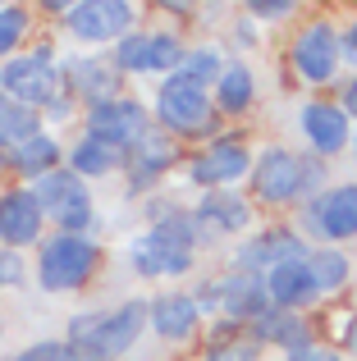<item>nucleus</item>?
<instances>
[{
    "label": "nucleus",
    "instance_id": "9",
    "mask_svg": "<svg viewBox=\"0 0 357 361\" xmlns=\"http://www.w3.org/2000/svg\"><path fill=\"white\" fill-rule=\"evenodd\" d=\"M197 261H202L197 243L178 238V233H165V229H143L138 224L124 243V265L143 283H170V288H178L183 279L197 274Z\"/></svg>",
    "mask_w": 357,
    "mask_h": 361
},
{
    "label": "nucleus",
    "instance_id": "22",
    "mask_svg": "<svg viewBox=\"0 0 357 361\" xmlns=\"http://www.w3.org/2000/svg\"><path fill=\"white\" fill-rule=\"evenodd\" d=\"M211 101H215V115L224 123H238V119H252L261 106V73L248 55H229L224 73L215 78L211 87Z\"/></svg>",
    "mask_w": 357,
    "mask_h": 361
},
{
    "label": "nucleus",
    "instance_id": "8",
    "mask_svg": "<svg viewBox=\"0 0 357 361\" xmlns=\"http://www.w3.org/2000/svg\"><path fill=\"white\" fill-rule=\"evenodd\" d=\"M193 298L202 307L206 320H234V325H252L257 316L270 311L266 298V279L252 270H234V265H220L215 274H197L193 283Z\"/></svg>",
    "mask_w": 357,
    "mask_h": 361
},
{
    "label": "nucleus",
    "instance_id": "46",
    "mask_svg": "<svg viewBox=\"0 0 357 361\" xmlns=\"http://www.w3.org/2000/svg\"><path fill=\"white\" fill-rule=\"evenodd\" d=\"M266 361H279V357H266Z\"/></svg>",
    "mask_w": 357,
    "mask_h": 361
},
{
    "label": "nucleus",
    "instance_id": "4",
    "mask_svg": "<svg viewBox=\"0 0 357 361\" xmlns=\"http://www.w3.org/2000/svg\"><path fill=\"white\" fill-rule=\"evenodd\" d=\"M106 243L92 233H46L32 252V283L46 298H78L106 274Z\"/></svg>",
    "mask_w": 357,
    "mask_h": 361
},
{
    "label": "nucleus",
    "instance_id": "45",
    "mask_svg": "<svg viewBox=\"0 0 357 361\" xmlns=\"http://www.w3.org/2000/svg\"><path fill=\"white\" fill-rule=\"evenodd\" d=\"M170 361H193V357H170Z\"/></svg>",
    "mask_w": 357,
    "mask_h": 361
},
{
    "label": "nucleus",
    "instance_id": "5",
    "mask_svg": "<svg viewBox=\"0 0 357 361\" xmlns=\"http://www.w3.org/2000/svg\"><path fill=\"white\" fill-rule=\"evenodd\" d=\"M243 192L257 206V215L294 220V211L303 206V147L261 142L257 156H252V174L243 183Z\"/></svg>",
    "mask_w": 357,
    "mask_h": 361
},
{
    "label": "nucleus",
    "instance_id": "11",
    "mask_svg": "<svg viewBox=\"0 0 357 361\" xmlns=\"http://www.w3.org/2000/svg\"><path fill=\"white\" fill-rule=\"evenodd\" d=\"M294 229L312 247H349L357 243V178H334L321 197L294 211Z\"/></svg>",
    "mask_w": 357,
    "mask_h": 361
},
{
    "label": "nucleus",
    "instance_id": "36",
    "mask_svg": "<svg viewBox=\"0 0 357 361\" xmlns=\"http://www.w3.org/2000/svg\"><path fill=\"white\" fill-rule=\"evenodd\" d=\"M229 55H243V51H252V46H261V23L257 18H248L238 9V14H229Z\"/></svg>",
    "mask_w": 357,
    "mask_h": 361
},
{
    "label": "nucleus",
    "instance_id": "27",
    "mask_svg": "<svg viewBox=\"0 0 357 361\" xmlns=\"http://www.w3.org/2000/svg\"><path fill=\"white\" fill-rule=\"evenodd\" d=\"M307 270H312L316 293H321V307H325V302L344 298V293L353 288L357 265H353L349 247H312V256H307Z\"/></svg>",
    "mask_w": 357,
    "mask_h": 361
},
{
    "label": "nucleus",
    "instance_id": "15",
    "mask_svg": "<svg viewBox=\"0 0 357 361\" xmlns=\"http://www.w3.org/2000/svg\"><path fill=\"white\" fill-rule=\"evenodd\" d=\"M133 27H143V9L133 0H73L64 14L60 32L73 46H115L119 37H128Z\"/></svg>",
    "mask_w": 357,
    "mask_h": 361
},
{
    "label": "nucleus",
    "instance_id": "19",
    "mask_svg": "<svg viewBox=\"0 0 357 361\" xmlns=\"http://www.w3.org/2000/svg\"><path fill=\"white\" fill-rule=\"evenodd\" d=\"M152 128H156V123H152V106H147L138 92H124V97H115V101L87 106V110H83V123H78V133H92V137L110 142V147L124 151V156Z\"/></svg>",
    "mask_w": 357,
    "mask_h": 361
},
{
    "label": "nucleus",
    "instance_id": "44",
    "mask_svg": "<svg viewBox=\"0 0 357 361\" xmlns=\"http://www.w3.org/2000/svg\"><path fill=\"white\" fill-rule=\"evenodd\" d=\"M0 338H5V316H0Z\"/></svg>",
    "mask_w": 357,
    "mask_h": 361
},
{
    "label": "nucleus",
    "instance_id": "18",
    "mask_svg": "<svg viewBox=\"0 0 357 361\" xmlns=\"http://www.w3.org/2000/svg\"><path fill=\"white\" fill-rule=\"evenodd\" d=\"M248 329H252V338L266 348V357H279V361H307L325 343L316 311H279V307H270L266 316H257Z\"/></svg>",
    "mask_w": 357,
    "mask_h": 361
},
{
    "label": "nucleus",
    "instance_id": "38",
    "mask_svg": "<svg viewBox=\"0 0 357 361\" xmlns=\"http://www.w3.org/2000/svg\"><path fill=\"white\" fill-rule=\"evenodd\" d=\"M330 183H334V169L325 165V160H316V156H307V151H303V202L321 197Z\"/></svg>",
    "mask_w": 357,
    "mask_h": 361
},
{
    "label": "nucleus",
    "instance_id": "10",
    "mask_svg": "<svg viewBox=\"0 0 357 361\" xmlns=\"http://www.w3.org/2000/svg\"><path fill=\"white\" fill-rule=\"evenodd\" d=\"M261 224L257 206L248 202L243 188H215V192L193 197V233L197 252H229L238 238H248Z\"/></svg>",
    "mask_w": 357,
    "mask_h": 361
},
{
    "label": "nucleus",
    "instance_id": "43",
    "mask_svg": "<svg viewBox=\"0 0 357 361\" xmlns=\"http://www.w3.org/2000/svg\"><path fill=\"white\" fill-rule=\"evenodd\" d=\"M0 256H5V252H0ZM0 298H5V279H0Z\"/></svg>",
    "mask_w": 357,
    "mask_h": 361
},
{
    "label": "nucleus",
    "instance_id": "26",
    "mask_svg": "<svg viewBox=\"0 0 357 361\" xmlns=\"http://www.w3.org/2000/svg\"><path fill=\"white\" fill-rule=\"evenodd\" d=\"M261 279H266L270 307H279V311H316L321 307V293H316V279L307 270V261H284L275 270H266Z\"/></svg>",
    "mask_w": 357,
    "mask_h": 361
},
{
    "label": "nucleus",
    "instance_id": "2",
    "mask_svg": "<svg viewBox=\"0 0 357 361\" xmlns=\"http://www.w3.org/2000/svg\"><path fill=\"white\" fill-rule=\"evenodd\" d=\"M284 64H289V92H312L325 97L344 82V51H339V18L316 9L303 14L289 27L284 42Z\"/></svg>",
    "mask_w": 357,
    "mask_h": 361
},
{
    "label": "nucleus",
    "instance_id": "31",
    "mask_svg": "<svg viewBox=\"0 0 357 361\" xmlns=\"http://www.w3.org/2000/svg\"><path fill=\"white\" fill-rule=\"evenodd\" d=\"M188 42L193 37L174 23H156L152 27V73L156 78H170V73L183 69V55H188Z\"/></svg>",
    "mask_w": 357,
    "mask_h": 361
},
{
    "label": "nucleus",
    "instance_id": "33",
    "mask_svg": "<svg viewBox=\"0 0 357 361\" xmlns=\"http://www.w3.org/2000/svg\"><path fill=\"white\" fill-rule=\"evenodd\" d=\"M321 334H325V343H330V348H339V353H344V361H357V307L330 311L325 325H321Z\"/></svg>",
    "mask_w": 357,
    "mask_h": 361
},
{
    "label": "nucleus",
    "instance_id": "32",
    "mask_svg": "<svg viewBox=\"0 0 357 361\" xmlns=\"http://www.w3.org/2000/svg\"><path fill=\"white\" fill-rule=\"evenodd\" d=\"M46 123L37 110H28V106H14V101H0V156L5 151H14L18 142H28V137H37Z\"/></svg>",
    "mask_w": 357,
    "mask_h": 361
},
{
    "label": "nucleus",
    "instance_id": "12",
    "mask_svg": "<svg viewBox=\"0 0 357 361\" xmlns=\"http://www.w3.org/2000/svg\"><path fill=\"white\" fill-rule=\"evenodd\" d=\"M32 197L42 202V215L55 233H92L101 229V206L92 183H83L69 165H60L55 174H46L42 183H32Z\"/></svg>",
    "mask_w": 357,
    "mask_h": 361
},
{
    "label": "nucleus",
    "instance_id": "39",
    "mask_svg": "<svg viewBox=\"0 0 357 361\" xmlns=\"http://www.w3.org/2000/svg\"><path fill=\"white\" fill-rule=\"evenodd\" d=\"M339 51H344V73H357V9L339 23Z\"/></svg>",
    "mask_w": 357,
    "mask_h": 361
},
{
    "label": "nucleus",
    "instance_id": "21",
    "mask_svg": "<svg viewBox=\"0 0 357 361\" xmlns=\"http://www.w3.org/2000/svg\"><path fill=\"white\" fill-rule=\"evenodd\" d=\"M60 69H64V92H69L83 110L101 106V101H115V97L128 92V82L115 73V64H110L106 51H64Z\"/></svg>",
    "mask_w": 357,
    "mask_h": 361
},
{
    "label": "nucleus",
    "instance_id": "29",
    "mask_svg": "<svg viewBox=\"0 0 357 361\" xmlns=\"http://www.w3.org/2000/svg\"><path fill=\"white\" fill-rule=\"evenodd\" d=\"M42 32V18L32 5H0V64L28 51V42Z\"/></svg>",
    "mask_w": 357,
    "mask_h": 361
},
{
    "label": "nucleus",
    "instance_id": "7",
    "mask_svg": "<svg viewBox=\"0 0 357 361\" xmlns=\"http://www.w3.org/2000/svg\"><path fill=\"white\" fill-rule=\"evenodd\" d=\"M252 133L248 128H224L220 137H211L206 147L188 151L178 178L188 183V192H215V188H243L252 174Z\"/></svg>",
    "mask_w": 357,
    "mask_h": 361
},
{
    "label": "nucleus",
    "instance_id": "6",
    "mask_svg": "<svg viewBox=\"0 0 357 361\" xmlns=\"http://www.w3.org/2000/svg\"><path fill=\"white\" fill-rule=\"evenodd\" d=\"M64 46L55 42V37L37 32L32 42H28V51H18L14 60L0 64V92H5V101H14V106H28L42 115L46 106H51L55 97H64Z\"/></svg>",
    "mask_w": 357,
    "mask_h": 361
},
{
    "label": "nucleus",
    "instance_id": "42",
    "mask_svg": "<svg viewBox=\"0 0 357 361\" xmlns=\"http://www.w3.org/2000/svg\"><path fill=\"white\" fill-rule=\"evenodd\" d=\"M0 178H9V174H5V156H0Z\"/></svg>",
    "mask_w": 357,
    "mask_h": 361
},
{
    "label": "nucleus",
    "instance_id": "3",
    "mask_svg": "<svg viewBox=\"0 0 357 361\" xmlns=\"http://www.w3.org/2000/svg\"><path fill=\"white\" fill-rule=\"evenodd\" d=\"M147 106H152V123L165 133V137H174L183 151L206 147L211 137H220V133L229 128V123L215 115L211 87L193 82L188 73L156 78V82H152V97H147Z\"/></svg>",
    "mask_w": 357,
    "mask_h": 361
},
{
    "label": "nucleus",
    "instance_id": "25",
    "mask_svg": "<svg viewBox=\"0 0 357 361\" xmlns=\"http://www.w3.org/2000/svg\"><path fill=\"white\" fill-rule=\"evenodd\" d=\"M193 361H266V348L252 338L248 325L206 320V334H202V343L193 348Z\"/></svg>",
    "mask_w": 357,
    "mask_h": 361
},
{
    "label": "nucleus",
    "instance_id": "24",
    "mask_svg": "<svg viewBox=\"0 0 357 361\" xmlns=\"http://www.w3.org/2000/svg\"><path fill=\"white\" fill-rule=\"evenodd\" d=\"M64 165L83 183H110V178H124V151H115L110 142L92 137V133H73L64 142Z\"/></svg>",
    "mask_w": 357,
    "mask_h": 361
},
{
    "label": "nucleus",
    "instance_id": "13",
    "mask_svg": "<svg viewBox=\"0 0 357 361\" xmlns=\"http://www.w3.org/2000/svg\"><path fill=\"white\" fill-rule=\"evenodd\" d=\"M147 334L174 357H193L206 334V316L197 307L193 288H161L147 298Z\"/></svg>",
    "mask_w": 357,
    "mask_h": 361
},
{
    "label": "nucleus",
    "instance_id": "47",
    "mask_svg": "<svg viewBox=\"0 0 357 361\" xmlns=\"http://www.w3.org/2000/svg\"><path fill=\"white\" fill-rule=\"evenodd\" d=\"M0 101H5V92H0Z\"/></svg>",
    "mask_w": 357,
    "mask_h": 361
},
{
    "label": "nucleus",
    "instance_id": "17",
    "mask_svg": "<svg viewBox=\"0 0 357 361\" xmlns=\"http://www.w3.org/2000/svg\"><path fill=\"white\" fill-rule=\"evenodd\" d=\"M298 142L307 156L334 165L353 147V115L334 97H307L298 106Z\"/></svg>",
    "mask_w": 357,
    "mask_h": 361
},
{
    "label": "nucleus",
    "instance_id": "14",
    "mask_svg": "<svg viewBox=\"0 0 357 361\" xmlns=\"http://www.w3.org/2000/svg\"><path fill=\"white\" fill-rule=\"evenodd\" d=\"M312 256V243L294 229V220H261L248 238H238L224 252V265L234 270H252V274H266L284 261H307Z\"/></svg>",
    "mask_w": 357,
    "mask_h": 361
},
{
    "label": "nucleus",
    "instance_id": "34",
    "mask_svg": "<svg viewBox=\"0 0 357 361\" xmlns=\"http://www.w3.org/2000/svg\"><path fill=\"white\" fill-rule=\"evenodd\" d=\"M238 9H243L248 18H257L261 27H279V23L294 27L298 14H303V5H298V0H243Z\"/></svg>",
    "mask_w": 357,
    "mask_h": 361
},
{
    "label": "nucleus",
    "instance_id": "20",
    "mask_svg": "<svg viewBox=\"0 0 357 361\" xmlns=\"http://www.w3.org/2000/svg\"><path fill=\"white\" fill-rule=\"evenodd\" d=\"M46 233H51V224H46L42 202L32 197V188L28 183H5L0 188V252L32 256Z\"/></svg>",
    "mask_w": 357,
    "mask_h": 361
},
{
    "label": "nucleus",
    "instance_id": "40",
    "mask_svg": "<svg viewBox=\"0 0 357 361\" xmlns=\"http://www.w3.org/2000/svg\"><path fill=\"white\" fill-rule=\"evenodd\" d=\"M334 101H339V106L353 115V123H357V73H344V82L334 87Z\"/></svg>",
    "mask_w": 357,
    "mask_h": 361
},
{
    "label": "nucleus",
    "instance_id": "28",
    "mask_svg": "<svg viewBox=\"0 0 357 361\" xmlns=\"http://www.w3.org/2000/svg\"><path fill=\"white\" fill-rule=\"evenodd\" d=\"M110 64H115V73L124 82H143V78H156L152 73V27H133L128 37H119L115 46H110Z\"/></svg>",
    "mask_w": 357,
    "mask_h": 361
},
{
    "label": "nucleus",
    "instance_id": "35",
    "mask_svg": "<svg viewBox=\"0 0 357 361\" xmlns=\"http://www.w3.org/2000/svg\"><path fill=\"white\" fill-rule=\"evenodd\" d=\"M5 361H78L69 343H64V334H42V338H28L18 353H9Z\"/></svg>",
    "mask_w": 357,
    "mask_h": 361
},
{
    "label": "nucleus",
    "instance_id": "30",
    "mask_svg": "<svg viewBox=\"0 0 357 361\" xmlns=\"http://www.w3.org/2000/svg\"><path fill=\"white\" fill-rule=\"evenodd\" d=\"M224 64H229V46H224L220 37H197V42H188V55H183V69L178 73H188V78L202 82V87H215Z\"/></svg>",
    "mask_w": 357,
    "mask_h": 361
},
{
    "label": "nucleus",
    "instance_id": "16",
    "mask_svg": "<svg viewBox=\"0 0 357 361\" xmlns=\"http://www.w3.org/2000/svg\"><path fill=\"white\" fill-rule=\"evenodd\" d=\"M183 156L188 151L178 147L174 137H165L161 128H152L124 156V178H119V183H124V197L128 202H143V197H152V192H165V183L183 169Z\"/></svg>",
    "mask_w": 357,
    "mask_h": 361
},
{
    "label": "nucleus",
    "instance_id": "37",
    "mask_svg": "<svg viewBox=\"0 0 357 361\" xmlns=\"http://www.w3.org/2000/svg\"><path fill=\"white\" fill-rule=\"evenodd\" d=\"M0 279H5V293H23L32 283V261L23 252H5L0 256Z\"/></svg>",
    "mask_w": 357,
    "mask_h": 361
},
{
    "label": "nucleus",
    "instance_id": "41",
    "mask_svg": "<svg viewBox=\"0 0 357 361\" xmlns=\"http://www.w3.org/2000/svg\"><path fill=\"white\" fill-rule=\"evenodd\" d=\"M349 156L357 160V123H353V147H349Z\"/></svg>",
    "mask_w": 357,
    "mask_h": 361
},
{
    "label": "nucleus",
    "instance_id": "1",
    "mask_svg": "<svg viewBox=\"0 0 357 361\" xmlns=\"http://www.w3.org/2000/svg\"><path fill=\"white\" fill-rule=\"evenodd\" d=\"M147 338V293L110 302V307H83L64 320V343L78 361H128Z\"/></svg>",
    "mask_w": 357,
    "mask_h": 361
},
{
    "label": "nucleus",
    "instance_id": "23",
    "mask_svg": "<svg viewBox=\"0 0 357 361\" xmlns=\"http://www.w3.org/2000/svg\"><path fill=\"white\" fill-rule=\"evenodd\" d=\"M64 165V137L60 133H51V128H42L37 137H28V142H18L14 151H5V174H9V183H42L46 174H55V169Z\"/></svg>",
    "mask_w": 357,
    "mask_h": 361
},
{
    "label": "nucleus",
    "instance_id": "48",
    "mask_svg": "<svg viewBox=\"0 0 357 361\" xmlns=\"http://www.w3.org/2000/svg\"><path fill=\"white\" fill-rule=\"evenodd\" d=\"M0 188H5V183H0Z\"/></svg>",
    "mask_w": 357,
    "mask_h": 361
}]
</instances>
